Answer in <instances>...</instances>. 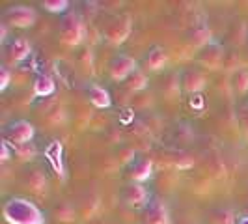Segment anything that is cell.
<instances>
[{"label": "cell", "mask_w": 248, "mask_h": 224, "mask_svg": "<svg viewBox=\"0 0 248 224\" xmlns=\"http://www.w3.org/2000/svg\"><path fill=\"white\" fill-rule=\"evenodd\" d=\"M4 219L10 224H45L43 213L30 200L10 198L4 204Z\"/></svg>", "instance_id": "cell-1"}, {"label": "cell", "mask_w": 248, "mask_h": 224, "mask_svg": "<svg viewBox=\"0 0 248 224\" xmlns=\"http://www.w3.org/2000/svg\"><path fill=\"white\" fill-rule=\"evenodd\" d=\"M86 36V26L84 21L80 19L78 13H67L60 23V39H62L65 45H78L84 41Z\"/></svg>", "instance_id": "cell-2"}, {"label": "cell", "mask_w": 248, "mask_h": 224, "mask_svg": "<svg viewBox=\"0 0 248 224\" xmlns=\"http://www.w3.org/2000/svg\"><path fill=\"white\" fill-rule=\"evenodd\" d=\"M131 30H133L131 15H118V17H114L110 23L105 26L103 37H105V41H108L112 45H120V43H124L125 39L129 37Z\"/></svg>", "instance_id": "cell-3"}, {"label": "cell", "mask_w": 248, "mask_h": 224, "mask_svg": "<svg viewBox=\"0 0 248 224\" xmlns=\"http://www.w3.org/2000/svg\"><path fill=\"white\" fill-rule=\"evenodd\" d=\"M36 129L34 125L26 120H19V122H13L12 125H8L4 131H2V138L4 142H8L10 146H23L26 142H30L34 137Z\"/></svg>", "instance_id": "cell-4"}, {"label": "cell", "mask_w": 248, "mask_h": 224, "mask_svg": "<svg viewBox=\"0 0 248 224\" xmlns=\"http://www.w3.org/2000/svg\"><path fill=\"white\" fill-rule=\"evenodd\" d=\"M137 69L138 67L135 58H131L127 54H116L108 62V73L114 80H127L129 75H133Z\"/></svg>", "instance_id": "cell-5"}, {"label": "cell", "mask_w": 248, "mask_h": 224, "mask_svg": "<svg viewBox=\"0 0 248 224\" xmlns=\"http://www.w3.org/2000/svg\"><path fill=\"white\" fill-rule=\"evenodd\" d=\"M36 23V12L28 6H13L4 13V25L28 28Z\"/></svg>", "instance_id": "cell-6"}, {"label": "cell", "mask_w": 248, "mask_h": 224, "mask_svg": "<svg viewBox=\"0 0 248 224\" xmlns=\"http://www.w3.org/2000/svg\"><path fill=\"white\" fill-rule=\"evenodd\" d=\"M170 217H168V208L164 206V202L161 200H151L146 209L140 217L138 224H168Z\"/></svg>", "instance_id": "cell-7"}, {"label": "cell", "mask_w": 248, "mask_h": 224, "mask_svg": "<svg viewBox=\"0 0 248 224\" xmlns=\"http://www.w3.org/2000/svg\"><path fill=\"white\" fill-rule=\"evenodd\" d=\"M224 49L222 45L218 43H209L205 45L203 49H200L198 52V62L209 69H217V67H222V60H224Z\"/></svg>", "instance_id": "cell-8"}, {"label": "cell", "mask_w": 248, "mask_h": 224, "mask_svg": "<svg viewBox=\"0 0 248 224\" xmlns=\"http://www.w3.org/2000/svg\"><path fill=\"white\" fill-rule=\"evenodd\" d=\"M122 198H124L125 204H129V206H133V208H140V206H146V204H148L149 192L142 183L133 181V183H129V185L124 187Z\"/></svg>", "instance_id": "cell-9"}, {"label": "cell", "mask_w": 248, "mask_h": 224, "mask_svg": "<svg viewBox=\"0 0 248 224\" xmlns=\"http://www.w3.org/2000/svg\"><path fill=\"white\" fill-rule=\"evenodd\" d=\"M185 37H186V41H188L190 45L203 49L205 45H209V43H211V30H209L207 23L198 21V23H194V25L188 26Z\"/></svg>", "instance_id": "cell-10"}, {"label": "cell", "mask_w": 248, "mask_h": 224, "mask_svg": "<svg viewBox=\"0 0 248 224\" xmlns=\"http://www.w3.org/2000/svg\"><path fill=\"white\" fill-rule=\"evenodd\" d=\"M30 52H32V47H30L28 39L17 37V39H13L12 43L8 45V49H6V58H8V62L19 64V62H23V60H26V58L30 56Z\"/></svg>", "instance_id": "cell-11"}, {"label": "cell", "mask_w": 248, "mask_h": 224, "mask_svg": "<svg viewBox=\"0 0 248 224\" xmlns=\"http://www.w3.org/2000/svg\"><path fill=\"white\" fill-rule=\"evenodd\" d=\"M205 86V75L198 69H185L181 73V88L188 94H198Z\"/></svg>", "instance_id": "cell-12"}, {"label": "cell", "mask_w": 248, "mask_h": 224, "mask_svg": "<svg viewBox=\"0 0 248 224\" xmlns=\"http://www.w3.org/2000/svg\"><path fill=\"white\" fill-rule=\"evenodd\" d=\"M166 60H168L166 50L159 47V45H155V47H151L146 52L142 64H144V69H148V71H159V69H162L166 65Z\"/></svg>", "instance_id": "cell-13"}, {"label": "cell", "mask_w": 248, "mask_h": 224, "mask_svg": "<svg viewBox=\"0 0 248 224\" xmlns=\"http://www.w3.org/2000/svg\"><path fill=\"white\" fill-rule=\"evenodd\" d=\"M23 183L34 194H43L47 191V177H45V174L39 168L28 170L25 174V177H23Z\"/></svg>", "instance_id": "cell-14"}, {"label": "cell", "mask_w": 248, "mask_h": 224, "mask_svg": "<svg viewBox=\"0 0 248 224\" xmlns=\"http://www.w3.org/2000/svg\"><path fill=\"white\" fill-rule=\"evenodd\" d=\"M99 196L95 191H88L82 194V198L78 202V213L84 217V219H93L95 213L99 211Z\"/></svg>", "instance_id": "cell-15"}, {"label": "cell", "mask_w": 248, "mask_h": 224, "mask_svg": "<svg viewBox=\"0 0 248 224\" xmlns=\"http://www.w3.org/2000/svg\"><path fill=\"white\" fill-rule=\"evenodd\" d=\"M151 170H153V162L149 161V159H146V157H138L129 166V177L133 181L140 183V181L148 179L149 176H151Z\"/></svg>", "instance_id": "cell-16"}, {"label": "cell", "mask_w": 248, "mask_h": 224, "mask_svg": "<svg viewBox=\"0 0 248 224\" xmlns=\"http://www.w3.org/2000/svg\"><path fill=\"white\" fill-rule=\"evenodd\" d=\"M86 97H88V101H90L93 107H97V109H107V107H110V103H112L110 94L103 86H99V84H88Z\"/></svg>", "instance_id": "cell-17"}, {"label": "cell", "mask_w": 248, "mask_h": 224, "mask_svg": "<svg viewBox=\"0 0 248 224\" xmlns=\"http://www.w3.org/2000/svg\"><path fill=\"white\" fill-rule=\"evenodd\" d=\"M179 82H181V77L174 73V71H170V73H166L159 80V90H161L162 96H166L168 99H174V97H177V94L181 90Z\"/></svg>", "instance_id": "cell-18"}, {"label": "cell", "mask_w": 248, "mask_h": 224, "mask_svg": "<svg viewBox=\"0 0 248 224\" xmlns=\"http://www.w3.org/2000/svg\"><path fill=\"white\" fill-rule=\"evenodd\" d=\"M45 159L49 161V164L52 166V170L62 177L63 176V164H62V144L58 140L50 142L47 149H45Z\"/></svg>", "instance_id": "cell-19"}, {"label": "cell", "mask_w": 248, "mask_h": 224, "mask_svg": "<svg viewBox=\"0 0 248 224\" xmlns=\"http://www.w3.org/2000/svg\"><path fill=\"white\" fill-rule=\"evenodd\" d=\"M54 90H56V82L52 80V77L45 73H39L36 77V80H34V94L39 96V97H49L54 94Z\"/></svg>", "instance_id": "cell-20"}, {"label": "cell", "mask_w": 248, "mask_h": 224, "mask_svg": "<svg viewBox=\"0 0 248 224\" xmlns=\"http://www.w3.org/2000/svg\"><path fill=\"white\" fill-rule=\"evenodd\" d=\"M148 86V77L142 69H137L133 75H129V79L125 80V88L129 92H140Z\"/></svg>", "instance_id": "cell-21"}, {"label": "cell", "mask_w": 248, "mask_h": 224, "mask_svg": "<svg viewBox=\"0 0 248 224\" xmlns=\"http://www.w3.org/2000/svg\"><path fill=\"white\" fill-rule=\"evenodd\" d=\"M172 138H174L175 142L186 144V142H190V140L194 138V129L188 124H185V122H181V124L174 125V129H172Z\"/></svg>", "instance_id": "cell-22"}, {"label": "cell", "mask_w": 248, "mask_h": 224, "mask_svg": "<svg viewBox=\"0 0 248 224\" xmlns=\"http://www.w3.org/2000/svg\"><path fill=\"white\" fill-rule=\"evenodd\" d=\"M232 88H233V92L239 94V96H243V94H247L248 92V71L247 69H239L233 73L232 77Z\"/></svg>", "instance_id": "cell-23"}, {"label": "cell", "mask_w": 248, "mask_h": 224, "mask_svg": "<svg viewBox=\"0 0 248 224\" xmlns=\"http://www.w3.org/2000/svg\"><path fill=\"white\" fill-rule=\"evenodd\" d=\"M211 221L215 224H235V213L228 208H218L211 211Z\"/></svg>", "instance_id": "cell-24"}, {"label": "cell", "mask_w": 248, "mask_h": 224, "mask_svg": "<svg viewBox=\"0 0 248 224\" xmlns=\"http://www.w3.org/2000/svg\"><path fill=\"white\" fill-rule=\"evenodd\" d=\"M54 217H56V221H60V223H71V221L75 219L73 206L67 204V202L60 204V206L54 209Z\"/></svg>", "instance_id": "cell-25"}, {"label": "cell", "mask_w": 248, "mask_h": 224, "mask_svg": "<svg viewBox=\"0 0 248 224\" xmlns=\"http://www.w3.org/2000/svg\"><path fill=\"white\" fill-rule=\"evenodd\" d=\"M247 37H248V30L245 23H235V25L232 26V30H230V39H232V43L241 45V43L247 41Z\"/></svg>", "instance_id": "cell-26"}, {"label": "cell", "mask_w": 248, "mask_h": 224, "mask_svg": "<svg viewBox=\"0 0 248 224\" xmlns=\"http://www.w3.org/2000/svg\"><path fill=\"white\" fill-rule=\"evenodd\" d=\"M13 153H17V157L21 161H32L36 157V146L32 142H26L23 146H15L13 148Z\"/></svg>", "instance_id": "cell-27"}, {"label": "cell", "mask_w": 248, "mask_h": 224, "mask_svg": "<svg viewBox=\"0 0 248 224\" xmlns=\"http://www.w3.org/2000/svg\"><path fill=\"white\" fill-rule=\"evenodd\" d=\"M222 67L226 71H239V67H241V58H239V54L233 52V50H230V52H226L224 54V60H222Z\"/></svg>", "instance_id": "cell-28"}, {"label": "cell", "mask_w": 248, "mask_h": 224, "mask_svg": "<svg viewBox=\"0 0 248 224\" xmlns=\"http://www.w3.org/2000/svg\"><path fill=\"white\" fill-rule=\"evenodd\" d=\"M43 118H45V120H47V124H50V125L60 124V122H62V118H63V109L62 107H58V105H52L49 111H45Z\"/></svg>", "instance_id": "cell-29"}, {"label": "cell", "mask_w": 248, "mask_h": 224, "mask_svg": "<svg viewBox=\"0 0 248 224\" xmlns=\"http://www.w3.org/2000/svg\"><path fill=\"white\" fill-rule=\"evenodd\" d=\"M41 6L50 13H62L67 10L69 2H67V0H45Z\"/></svg>", "instance_id": "cell-30"}, {"label": "cell", "mask_w": 248, "mask_h": 224, "mask_svg": "<svg viewBox=\"0 0 248 224\" xmlns=\"http://www.w3.org/2000/svg\"><path fill=\"white\" fill-rule=\"evenodd\" d=\"M118 159L120 162H133L135 161V149L129 148V146H120V151H118Z\"/></svg>", "instance_id": "cell-31"}, {"label": "cell", "mask_w": 248, "mask_h": 224, "mask_svg": "<svg viewBox=\"0 0 248 224\" xmlns=\"http://www.w3.org/2000/svg\"><path fill=\"white\" fill-rule=\"evenodd\" d=\"M10 69L6 67V65H2L0 67V90H4V88L10 84Z\"/></svg>", "instance_id": "cell-32"}, {"label": "cell", "mask_w": 248, "mask_h": 224, "mask_svg": "<svg viewBox=\"0 0 248 224\" xmlns=\"http://www.w3.org/2000/svg\"><path fill=\"white\" fill-rule=\"evenodd\" d=\"M239 120H241V124L248 129V105H247V107H243V109L239 111Z\"/></svg>", "instance_id": "cell-33"}, {"label": "cell", "mask_w": 248, "mask_h": 224, "mask_svg": "<svg viewBox=\"0 0 248 224\" xmlns=\"http://www.w3.org/2000/svg\"><path fill=\"white\" fill-rule=\"evenodd\" d=\"M2 161H8L10 159V144L8 142H2Z\"/></svg>", "instance_id": "cell-34"}, {"label": "cell", "mask_w": 248, "mask_h": 224, "mask_svg": "<svg viewBox=\"0 0 248 224\" xmlns=\"http://www.w3.org/2000/svg\"><path fill=\"white\" fill-rule=\"evenodd\" d=\"M203 105V99L200 96H192L190 97V107H202Z\"/></svg>", "instance_id": "cell-35"}, {"label": "cell", "mask_w": 248, "mask_h": 224, "mask_svg": "<svg viewBox=\"0 0 248 224\" xmlns=\"http://www.w3.org/2000/svg\"><path fill=\"white\" fill-rule=\"evenodd\" d=\"M6 34H8V28H6V25L2 23V26H0V41L6 39Z\"/></svg>", "instance_id": "cell-36"}, {"label": "cell", "mask_w": 248, "mask_h": 224, "mask_svg": "<svg viewBox=\"0 0 248 224\" xmlns=\"http://www.w3.org/2000/svg\"><path fill=\"white\" fill-rule=\"evenodd\" d=\"M239 224H248V215L241 217V219H239Z\"/></svg>", "instance_id": "cell-37"}, {"label": "cell", "mask_w": 248, "mask_h": 224, "mask_svg": "<svg viewBox=\"0 0 248 224\" xmlns=\"http://www.w3.org/2000/svg\"><path fill=\"white\" fill-rule=\"evenodd\" d=\"M245 213H247V215H248V206H247V208H245Z\"/></svg>", "instance_id": "cell-38"}]
</instances>
